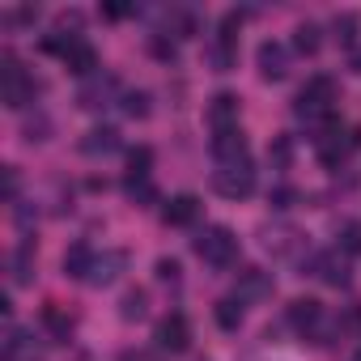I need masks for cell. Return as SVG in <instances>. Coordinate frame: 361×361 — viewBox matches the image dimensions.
<instances>
[{
	"label": "cell",
	"mask_w": 361,
	"mask_h": 361,
	"mask_svg": "<svg viewBox=\"0 0 361 361\" xmlns=\"http://www.w3.org/2000/svg\"><path fill=\"white\" fill-rule=\"evenodd\" d=\"M331 102H336V81H331V77H310V81L302 85L293 111H298L302 119H319V123H327V119H331Z\"/></svg>",
	"instance_id": "cell-1"
},
{
	"label": "cell",
	"mask_w": 361,
	"mask_h": 361,
	"mask_svg": "<svg viewBox=\"0 0 361 361\" xmlns=\"http://www.w3.org/2000/svg\"><path fill=\"white\" fill-rule=\"evenodd\" d=\"M192 247H196V255H200L204 264H213V268H230V264L238 259V238H234L226 226H209Z\"/></svg>",
	"instance_id": "cell-2"
},
{
	"label": "cell",
	"mask_w": 361,
	"mask_h": 361,
	"mask_svg": "<svg viewBox=\"0 0 361 361\" xmlns=\"http://www.w3.org/2000/svg\"><path fill=\"white\" fill-rule=\"evenodd\" d=\"M30 98H35V81H30V73H26L13 56H5V60H0V102L13 106V111H22Z\"/></svg>",
	"instance_id": "cell-3"
},
{
	"label": "cell",
	"mask_w": 361,
	"mask_h": 361,
	"mask_svg": "<svg viewBox=\"0 0 361 361\" xmlns=\"http://www.w3.org/2000/svg\"><path fill=\"white\" fill-rule=\"evenodd\" d=\"M213 188H217V196H226V200H243V196H251V192H255V170H251V161L221 166V170L213 174Z\"/></svg>",
	"instance_id": "cell-4"
},
{
	"label": "cell",
	"mask_w": 361,
	"mask_h": 361,
	"mask_svg": "<svg viewBox=\"0 0 361 361\" xmlns=\"http://www.w3.org/2000/svg\"><path fill=\"white\" fill-rule=\"evenodd\" d=\"M306 272L310 276H319L323 285H348V264L340 259V251H314L310 259H306Z\"/></svg>",
	"instance_id": "cell-5"
},
{
	"label": "cell",
	"mask_w": 361,
	"mask_h": 361,
	"mask_svg": "<svg viewBox=\"0 0 361 361\" xmlns=\"http://www.w3.org/2000/svg\"><path fill=\"white\" fill-rule=\"evenodd\" d=\"M153 340H157V348H166V353H183V348L192 344V327H188L183 314H166V319L157 323Z\"/></svg>",
	"instance_id": "cell-6"
},
{
	"label": "cell",
	"mask_w": 361,
	"mask_h": 361,
	"mask_svg": "<svg viewBox=\"0 0 361 361\" xmlns=\"http://www.w3.org/2000/svg\"><path fill=\"white\" fill-rule=\"evenodd\" d=\"M213 157L221 166H234V161H247V136L238 128H226V132H213Z\"/></svg>",
	"instance_id": "cell-7"
},
{
	"label": "cell",
	"mask_w": 361,
	"mask_h": 361,
	"mask_svg": "<svg viewBox=\"0 0 361 361\" xmlns=\"http://www.w3.org/2000/svg\"><path fill=\"white\" fill-rule=\"evenodd\" d=\"M272 293V276L268 272H259V268H243L238 272V302H255V298H268Z\"/></svg>",
	"instance_id": "cell-8"
},
{
	"label": "cell",
	"mask_w": 361,
	"mask_h": 361,
	"mask_svg": "<svg viewBox=\"0 0 361 361\" xmlns=\"http://www.w3.org/2000/svg\"><path fill=\"white\" fill-rule=\"evenodd\" d=\"M259 73L268 81H281L289 73V51L281 43H259Z\"/></svg>",
	"instance_id": "cell-9"
},
{
	"label": "cell",
	"mask_w": 361,
	"mask_h": 361,
	"mask_svg": "<svg viewBox=\"0 0 361 361\" xmlns=\"http://www.w3.org/2000/svg\"><path fill=\"white\" fill-rule=\"evenodd\" d=\"M115 90H119V81H115L111 73H106V77H90V81L81 85V94H77V102H81L85 111H94V106H102V102H106V98H111Z\"/></svg>",
	"instance_id": "cell-10"
},
{
	"label": "cell",
	"mask_w": 361,
	"mask_h": 361,
	"mask_svg": "<svg viewBox=\"0 0 361 361\" xmlns=\"http://www.w3.org/2000/svg\"><path fill=\"white\" fill-rule=\"evenodd\" d=\"M209 123H213V132L238 128V98H234V94H217V98L209 102Z\"/></svg>",
	"instance_id": "cell-11"
},
{
	"label": "cell",
	"mask_w": 361,
	"mask_h": 361,
	"mask_svg": "<svg viewBox=\"0 0 361 361\" xmlns=\"http://www.w3.org/2000/svg\"><path fill=\"white\" fill-rule=\"evenodd\" d=\"M123 264H128L123 251H106V255H98L94 268H90V276H85V285H111V281L123 272Z\"/></svg>",
	"instance_id": "cell-12"
},
{
	"label": "cell",
	"mask_w": 361,
	"mask_h": 361,
	"mask_svg": "<svg viewBox=\"0 0 361 361\" xmlns=\"http://www.w3.org/2000/svg\"><path fill=\"white\" fill-rule=\"evenodd\" d=\"M289 323L310 336V331L323 323V306H319L314 298H298V302H289Z\"/></svg>",
	"instance_id": "cell-13"
},
{
	"label": "cell",
	"mask_w": 361,
	"mask_h": 361,
	"mask_svg": "<svg viewBox=\"0 0 361 361\" xmlns=\"http://www.w3.org/2000/svg\"><path fill=\"white\" fill-rule=\"evenodd\" d=\"M161 217H166V226H192V221L200 217V200H196V196H174V200L161 209Z\"/></svg>",
	"instance_id": "cell-14"
},
{
	"label": "cell",
	"mask_w": 361,
	"mask_h": 361,
	"mask_svg": "<svg viewBox=\"0 0 361 361\" xmlns=\"http://www.w3.org/2000/svg\"><path fill=\"white\" fill-rule=\"evenodd\" d=\"M64 64H68V73H77V77H85V81H90V77H98V51H94L85 39L64 56Z\"/></svg>",
	"instance_id": "cell-15"
},
{
	"label": "cell",
	"mask_w": 361,
	"mask_h": 361,
	"mask_svg": "<svg viewBox=\"0 0 361 361\" xmlns=\"http://www.w3.org/2000/svg\"><path fill=\"white\" fill-rule=\"evenodd\" d=\"M94 259H98V255H94V247H90V243H73V247L64 251V272H68V276H77V281H85V276H90V268H94Z\"/></svg>",
	"instance_id": "cell-16"
},
{
	"label": "cell",
	"mask_w": 361,
	"mask_h": 361,
	"mask_svg": "<svg viewBox=\"0 0 361 361\" xmlns=\"http://www.w3.org/2000/svg\"><path fill=\"white\" fill-rule=\"evenodd\" d=\"M298 230H289V226H268L264 230V247L272 251V255H289V251H298Z\"/></svg>",
	"instance_id": "cell-17"
},
{
	"label": "cell",
	"mask_w": 361,
	"mask_h": 361,
	"mask_svg": "<svg viewBox=\"0 0 361 361\" xmlns=\"http://www.w3.org/2000/svg\"><path fill=\"white\" fill-rule=\"evenodd\" d=\"M81 149H85L90 157H98V153L106 157V153H115V149H119V132H115V128H94V132L81 140Z\"/></svg>",
	"instance_id": "cell-18"
},
{
	"label": "cell",
	"mask_w": 361,
	"mask_h": 361,
	"mask_svg": "<svg viewBox=\"0 0 361 361\" xmlns=\"http://www.w3.org/2000/svg\"><path fill=\"white\" fill-rule=\"evenodd\" d=\"M145 310H149V293L145 289H128L123 302H119V314L132 323V319H145Z\"/></svg>",
	"instance_id": "cell-19"
},
{
	"label": "cell",
	"mask_w": 361,
	"mask_h": 361,
	"mask_svg": "<svg viewBox=\"0 0 361 361\" xmlns=\"http://www.w3.org/2000/svg\"><path fill=\"white\" fill-rule=\"evenodd\" d=\"M319 43H323V39H319V26H314V22H302V26L293 30V47H298L302 56H314Z\"/></svg>",
	"instance_id": "cell-20"
},
{
	"label": "cell",
	"mask_w": 361,
	"mask_h": 361,
	"mask_svg": "<svg viewBox=\"0 0 361 361\" xmlns=\"http://www.w3.org/2000/svg\"><path fill=\"white\" fill-rule=\"evenodd\" d=\"M213 314H217V323H221L226 331H234V327L243 323V302H238V298H221Z\"/></svg>",
	"instance_id": "cell-21"
},
{
	"label": "cell",
	"mask_w": 361,
	"mask_h": 361,
	"mask_svg": "<svg viewBox=\"0 0 361 361\" xmlns=\"http://www.w3.org/2000/svg\"><path fill=\"white\" fill-rule=\"evenodd\" d=\"M268 161H272L276 170H289V161H293V140H289V136H272V145H268Z\"/></svg>",
	"instance_id": "cell-22"
},
{
	"label": "cell",
	"mask_w": 361,
	"mask_h": 361,
	"mask_svg": "<svg viewBox=\"0 0 361 361\" xmlns=\"http://www.w3.org/2000/svg\"><path fill=\"white\" fill-rule=\"evenodd\" d=\"M149 166H153V149L136 145V149L128 153V178H149Z\"/></svg>",
	"instance_id": "cell-23"
},
{
	"label": "cell",
	"mask_w": 361,
	"mask_h": 361,
	"mask_svg": "<svg viewBox=\"0 0 361 361\" xmlns=\"http://www.w3.org/2000/svg\"><path fill=\"white\" fill-rule=\"evenodd\" d=\"M9 281H13V285H26V281H30V243L9 255Z\"/></svg>",
	"instance_id": "cell-24"
},
{
	"label": "cell",
	"mask_w": 361,
	"mask_h": 361,
	"mask_svg": "<svg viewBox=\"0 0 361 361\" xmlns=\"http://www.w3.org/2000/svg\"><path fill=\"white\" fill-rule=\"evenodd\" d=\"M340 251L344 255H361V221H344L340 226Z\"/></svg>",
	"instance_id": "cell-25"
},
{
	"label": "cell",
	"mask_w": 361,
	"mask_h": 361,
	"mask_svg": "<svg viewBox=\"0 0 361 361\" xmlns=\"http://www.w3.org/2000/svg\"><path fill=\"white\" fill-rule=\"evenodd\" d=\"M43 323H47V331H51L56 340H68V331H73V319H64L56 306H47V310H43Z\"/></svg>",
	"instance_id": "cell-26"
},
{
	"label": "cell",
	"mask_w": 361,
	"mask_h": 361,
	"mask_svg": "<svg viewBox=\"0 0 361 361\" xmlns=\"http://www.w3.org/2000/svg\"><path fill=\"white\" fill-rule=\"evenodd\" d=\"M123 115H132V119H145V115H149V94H145V90H132V94H123Z\"/></svg>",
	"instance_id": "cell-27"
},
{
	"label": "cell",
	"mask_w": 361,
	"mask_h": 361,
	"mask_svg": "<svg viewBox=\"0 0 361 361\" xmlns=\"http://www.w3.org/2000/svg\"><path fill=\"white\" fill-rule=\"evenodd\" d=\"M123 188H128V196H132L136 204H153V200H157V192H153V183H149V178H128Z\"/></svg>",
	"instance_id": "cell-28"
},
{
	"label": "cell",
	"mask_w": 361,
	"mask_h": 361,
	"mask_svg": "<svg viewBox=\"0 0 361 361\" xmlns=\"http://www.w3.org/2000/svg\"><path fill=\"white\" fill-rule=\"evenodd\" d=\"M331 30H336V39H340L344 47H353V43H357V18H353V13H340Z\"/></svg>",
	"instance_id": "cell-29"
},
{
	"label": "cell",
	"mask_w": 361,
	"mask_h": 361,
	"mask_svg": "<svg viewBox=\"0 0 361 361\" xmlns=\"http://www.w3.org/2000/svg\"><path fill=\"white\" fill-rule=\"evenodd\" d=\"M268 204H272L276 213H285V209H293V204H298V192L281 183V188H272V196H268Z\"/></svg>",
	"instance_id": "cell-30"
},
{
	"label": "cell",
	"mask_w": 361,
	"mask_h": 361,
	"mask_svg": "<svg viewBox=\"0 0 361 361\" xmlns=\"http://www.w3.org/2000/svg\"><path fill=\"white\" fill-rule=\"evenodd\" d=\"M213 64H217V73H230V68H234V43H221V39H217V47H213Z\"/></svg>",
	"instance_id": "cell-31"
},
{
	"label": "cell",
	"mask_w": 361,
	"mask_h": 361,
	"mask_svg": "<svg viewBox=\"0 0 361 361\" xmlns=\"http://www.w3.org/2000/svg\"><path fill=\"white\" fill-rule=\"evenodd\" d=\"M128 13H136V5H128V0H106L102 5V18H111V22H123Z\"/></svg>",
	"instance_id": "cell-32"
},
{
	"label": "cell",
	"mask_w": 361,
	"mask_h": 361,
	"mask_svg": "<svg viewBox=\"0 0 361 361\" xmlns=\"http://www.w3.org/2000/svg\"><path fill=\"white\" fill-rule=\"evenodd\" d=\"M238 26H243V13H238V9H230V13L221 18V43H234V39H238V35H234Z\"/></svg>",
	"instance_id": "cell-33"
},
{
	"label": "cell",
	"mask_w": 361,
	"mask_h": 361,
	"mask_svg": "<svg viewBox=\"0 0 361 361\" xmlns=\"http://www.w3.org/2000/svg\"><path fill=\"white\" fill-rule=\"evenodd\" d=\"M5 200L18 204V170L13 166H5Z\"/></svg>",
	"instance_id": "cell-34"
},
{
	"label": "cell",
	"mask_w": 361,
	"mask_h": 361,
	"mask_svg": "<svg viewBox=\"0 0 361 361\" xmlns=\"http://www.w3.org/2000/svg\"><path fill=\"white\" fill-rule=\"evenodd\" d=\"M157 276L161 281H178V264L174 259H157Z\"/></svg>",
	"instance_id": "cell-35"
},
{
	"label": "cell",
	"mask_w": 361,
	"mask_h": 361,
	"mask_svg": "<svg viewBox=\"0 0 361 361\" xmlns=\"http://www.w3.org/2000/svg\"><path fill=\"white\" fill-rule=\"evenodd\" d=\"M340 327H357V331H361V306H353V310L340 319Z\"/></svg>",
	"instance_id": "cell-36"
},
{
	"label": "cell",
	"mask_w": 361,
	"mask_h": 361,
	"mask_svg": "<svg viewBox=\"0 0 361 361\" xmlns=\"http://www.w3.org/2000/svg\"><path fill=\"white\" fill-rule=\"evenodd\" d=\"M153 51H157V56H174V47H170V43H161V39H153Z\"/></svg>",
	"instance_id": "cell-37"
},
{
	"label": "cell",
	"mask_w": 361,
	"mask_h": 361,
	"mask_svg": "<svg viewBox=\"0 0 361 361\" xmlns=\"http://www.w3.org/2000/svg\"><path fill=\"white\" fill-rule=\"evenodd\" d=\"M348 361H361V348H357V353H353V357H348Z\"/></svg>",
	"instance_id": "cell-38"
}]
</instances>
